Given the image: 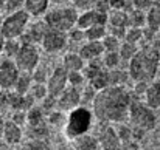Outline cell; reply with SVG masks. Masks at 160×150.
I'll list each match as a JSON object with an SVG mask.
<instances>
[{
	"instance_id": "6da1fadb",
	"label": "cell",
	"mask_w": 160,
	"mask_h": 150,
	"mask_svg": "<svg viewBox=\"0 0 160 150\" xmlns=\"http://www.w3.org/2000/svg\"><path fill=\"white\" fill-rule=\"evenodd\" d=\"M132 93L126 87H107L100 90L92 102L93 116L101 124H121L129 118V107L132 102Z\"/></svg>"
},
{
	"instance_id": "7a4b0ae2",
	"label": "cell",
	"mask_w": 160,
	"mask_h": 150,
	"mask_svg": "<svg viewBox=\"0 0 160 150\" xmlns=\"http://www.w3.org/2000/svg\"><path fill=\"white\" fill-rule=\"evenodd\" d=\"M160 65V53L146 44L137 51V54L129 60V76L134 82H152L157 76Z\"/></svg>"
},
{
	"instance_id": "3957f363",
	"label": "cell",
	"mask_w": 160,
	"mask_h": 150,
	"mask_svg": "<svg viewBox=\"0 0 160 150\" xmlns=\"http://www.w3.org/2000/svg\"><path fill=\"white\" fill-rule=\"evenodd\" d=\"M93 111L89 110L84 105H79L76 108H73L72 111H68L65 125H64V135L67 139L73 141L86 133H89V130L92 129L93 124Z\"/></svg>"
},
{
	"instance_id": "277c9868",
	"label": "cell",
	"mask_w": 160,
	"mask_h": 150,
	"mask_svg": "<svg viewBox=\"0 0 160 150\" xmlns=\"http://www.w3.org/2000/svg\"><path fill=\"white\" fill-rule=\"evenodd\" d=\"M78 16L79 14H78L76 8H73V6H62V8H54L52 11H47L44 20L48 25V28L68 33L70 30H73L76 26Z\"/></svg>"
},
{
	"instance_id": "5b68a950",
	"label": "cell",
	"mask_w": 160,
	"mask_h": 150,
	"mask_svg": "<svg viewBox=\"0 0 160 150\" xmlns=\"http://www.w3.org/2000/svg\"><path fill=\"white\" fill-rule=\"evenodd\" d=\"M128 119L131 122V127H137V129H142L145 132L152 130L157 124V118L154 115V110L140 99H135V96L132 98V102H131Z\"/></svg>"
},
{
	"instance_id": "8992f818",
	"label": "cell",
	"mask_w": 160,
	"mask_h": 150,
	"mask_svg": "<svg viewBox=\"0 0 160 150\" xmlns=\"http://www.w3.org/2000/svg\"><path fill=\"white\" fill-rule=\"evenodd\" d=\"M30 17H31V14L27 9H20V11L8 14L3 19V23L0 26V33L3 34L5 39H19L25 33L28 22H30Z\"/></svg>"
},
{
	"instance_id": "52a82bcc",
	"label": "cell",
	"mask_w": 160,
	"mask_h": 150,
	"mask_svg": "<svg viewBox=\"0 0 160 150\" xmlns=\"http://www.w3.org/2000/svg\"><path fill=\"white\" fill-rule=\"evenodd\" d=\"M14 60L20 71L33 73V70L39 65V50L33 44H22Z\"/></svg>"
},
{
	"instance_id": "ba28073f",
	"label": "cell",
	"mask_w": 160,
	"mask_h": 150,
	"mask_svg": "<svg viewBox=\"0 0 160 150\" xmlns=\"http://www.w3.org/2000/svg\"><path fill=\"white\" fill-rule=\"evenodd\" d=\"M19 74H20V70L16 65L14 59H8V57L0 59V87H2V90H6V91L12 90L17 82Z\"/></svg>"
},
{
	"instance_id": "9c48e42d",
	"label": "cell",
	"mask_w": 160,
	"mask_h": 150,
	"mask_svg": "<svg viewBox=\"0 0 160 150\" xmlns=\"http://www.w3.org/2000/svg\"><path fill=\"white\" fill-rule=\"evenodd\" d=\"M67 87H68V71L62 65L56 67L53 73L48 76V81H47L48 95H52L54 98H59Z\"/></svg>"
},
{
	"instance_id": "30bf717a",
	"label": "cell",
	"mask_w": 160,
	"mask_h": 150,
	"mask_svg": "<svg viewBox=\"0 0 160 150\" xmlns=\"http://www.w3.org/2000/svg\"><path fill=\"white\" fill-rule=\"evenodd\" d=\"M67 40H68V33L48 28L41 45L47 53H56V51L64 50V47L67 45Z\"/></svg>"
},
{
	"instance_id": "8fae6325",
	"label": "cell",
	"mask_w": 160,
	"mask_h": 150,
	"mask_svg": "<svg viewBox=\"0 0 160 150\" xmlns=\"http://www.w3.org/2000/svg\"><path fill=\"white\" fill-rule=\"evenodd\" d=\"M109 22V14L107 12H101V11H97V9H87V11H82L79 16H78V22H76V28L79 30H87L93 25H107Z\"/></svg>"
},
{
	"instance_id": "7c38bea8",
	"label": "cell",
	"mask_w": 160,
	"mask_h": 150,
	"mask_svg": "<svg viewBox=\"0 0 160 150\" xmlns=\"http://www.w3.org/2000/svg\"><path fill=\"white\" fill-rule=\"evenodd\" d=\"M79 105H81V90L78 87L68 85L58 98V110L61 111H72Z\"/></svg>"
},
{
	"instance_id": "4fadbf2b",
	"label": "cell",
	"mask_w": 160,
	"mask_h": 150,
	"mask_svg": "<svg viewBox=\"0 0 160 150\" xmlns=\"http://www.w3.org/2000/svg\"><path fill=\"white\" fill-rule=\"evenodd\" d=\"M98 141L100 150H121V139L110 124H103V129L98 135Z\"/></svg>"
},
{
	"instance_id": "5bb4252c",
	"label": "cell",
	"mask_w": 160,
	"mask_h": 150,
	"mask_svg": "<svg viewBox=\"0 0 160 150\" xmlns=\"http://www.w3.org/2000/svg\"><path fill=\"white\" fill-rule=\"evenodd\" d=\"M47 30H48V25L45 23V20H42V22H33L30 26H27L25 33L19 39H20L22 44H33V45L42 44V39H44Z\"/></svg>"
},
{
	"instance_id": "9a60e30c",
	"label": "cell",
	"mask_w": 160,
	"mask_h": 150,
	"mask_svg": "<svg viewBox=\"0 0 160 150\" xmlns=\"http://www.w3.org/2000/svg\"><path fill=\"white\" fill-rule=\"evenodd\" d=\"M104 51L106 50H104V45L101 40H87L86 44H82V47L79 48L78 53L86 62H90V60L101 59Z\"/></svg>"
},
{
	"instance_id": "2e32d148",
	"label": "cell",
	"mask_w": 160,
	"mask_h": 150,
	"mask_svg": "<svg viewBox=\"0 0 160 150\" xmlns=\"http://www.w3.org/2000/svg\"><path fill=\"white\" fill-rule=\"evenodd\" d=\"M3 141L9 146H16L22 141L23 138V132H22V127L17 125L14 121H5V127H3V135H2Z\"/></svg>"
},
{
	"instance_id": "e0dca14e",
	"label": "cell",
	"mask_w": 160,
	"mask_h": 150,
	"mask_svg": "<svg viewBox=\"0 0 160 150\" xmlns=\"http://www.w3.org/2000/svg\"><path fill=\"white\" fill-rule=\"evenodd\" d=\"M145 104L148 107H151L152 110L160 108V79L152 81L149 84L146 95H145Z\"/></svg>"
},
{
	"instance_id": "ac0fdd59",
	"label": "cell",
	"mask_w": 160,
	"mask_h": 150,
	"mask_svg": "<svg viewBox=\"0 0 160 150\" xmlns=\"http://www.w3.org/2000/svg\"><path fill=\"white\" fill-rule=\"evenodd\" d=\"M86 60L79 56V53H67L62 60V67L67 71H82Z\"/></svg>"
},
{
	"instance_id": "d6986e66",
	"label": "cell",
	"mask_w": 160,
	"mask_h": 150,
	"mask_svg": "<svg viewBox=\"0 0 160 150\" xmlns=\"http://www.w3.org/2000/svg\"><path fill=\"white\" fill-rule=\"evenodd\" d=\"M73 147L75 150H100V141L93 135H82L76 139H73Z\"/></svg>"
},
{
	"instance_id": "ffe728a7",
	"label": "cell",
	"mask_w": 160,
	"mask_h": 150,
	"mask_svg": "<svg viewBox=\"0 0 160 150\" xmlns=\"http://www.w3.org/2000/svg\"><path fill=\"white\" fill-rule=\"evenodd\" d=\"M110 28H129V12L124 9H112L109 16Z\"/></svg>"
},
{
	"instance_id": "44dd1931",
	"label": "cell",
	"mask_w": 160,
	"mask_h": 150,
	"mask_svg": "<svg viewBox=\"0 0 160 150\" xmlns=\"http://www.w3.org/2000/svg\"><path fill=\"white\" fill-rule=\"evenodd\" d=\"M48 5H50V0H25L23 9H27L31 16L39 17L48 11Z\"/></svg>"
},
{
	"instance_id": "7402d4cb",
	"label": "cell",
	"mask_w": 160,
	"mask_h": 150,
	"mask_svg": "<svg viewBox=\"0 0 160 150\" xmlns=\"http://www.w3.org/2000/svg\"><path fill=\"white\" fill-rule=\"evenodd\" d=\"M47 113L42 110V107L34 105L27 111V125H39L47 122Z\"/></svg>"
},
{
	"instance_id": "603a6c76",
	"label": "cell",
	"mask_w": 160,
	"mask_h": 150,
	"mask_svg": "<svg viewBox=\"0 0 160 150\" xmlns=\"http://www.w3.org/2000/svg\"><path fill=\"white\" fill-rule=\"evenodd\" d=\"M27 135L30 139H48V135H50L48 122H44L39 125H27Z\"/></svg>"
},
{
	"instance_id": "cb8c5ba5",
	"label": "cell",
	"mask_w": 160,
	"mask_h": 150,
	"mask_svg": "<svg viewBox=\"0 0 160 150\" xmlns=\"http://www.w3.org/2000/svg\"><path fill=\"white\" fill-rule=\"evenodd\" d=\"M89 85H92L97 91L100 90H104L107 87H110V81H109V70L103 68L100 70L92 79H89Z\"/></svg>"
},
{
	"instance_id": "d4e9b609",
	"label": "cell",
	"mask_w": 160,
	"mask_h": 150,
	"mask_svg": "<svg viewBox=\"0 0 160 150\" xmlns=\"http://www.w3.org/2000/svg\"><path fill=\"white\" fill-rule=\"evenodd\" d=\"M33 85V77H31V73H27V71H20L19 77H17V82L14 85V91L20 93V95H27L30 91Z\"/></svg>"
},
{
	"instance_id": "484cf974",
	"label": "cell",
	"mask_w": 160,
	"mask_h": 150,
	"mask_svg": "<svg viewBox=\"0 0 160 150\" xmlns=\"http://www.w3.org/2000/svg\"><path fill=\"white\" fill-rule=\"evenodd\" d=\"M129 77H131L129 71L126 73L124 70H120V68L109 70V81H110L112 87H124Z\"/></svg>"
},
{
	"instance_id": "4316f807",
	"label": "cell",
	"mask_w": 160,
	"mask_h": 150,
	"mask_svg": "<svg viewBox=\"0 0 160 150\" xmlns=\"http://www.w3.org/2000/svg\"><path fill=\"white\" fill-rule=\"evenodd\" d=\"M146 28L152 31H160V6L154 5L149 11H146Z\"/></svg>"
},
{
	"instance_id": "83f0119b",
	"label": "cell",
	"mask_w": 160,
	"mask_h": 150,
	"mask_svg": "<svg viewBox=\"0 0 160 150\" xmlns=\"http://www.w3.org/2000/svg\"><path fill=\"white\" fill-rule=\"evenodd\" d=\"M107 34L106 25H93L87 30H84L86 40H103V37Z\"/></svg>"
},
{
	"instance_id": "f1b7e54d",
	"label": "cell",
	"mask_w": 160,
	"mask_h": 150,
	"mask_svg": "<svg viewBox=\"0 0 160 150\" xmlns=\"http://www.w3.org/2000/svg\"><path fill=\"white\" fill-rule=\"evenodd\" d=\"M20 47H22V42L19 39H6L3 45V56L8 59H16Z\"/></svg>"
},
{
	"instance_id": "f546056e",
	"label": "cell",
	"mask_w": 160,
	"mask_h": 150,
	"mask_svg": "<svg viewBox=\"0 0 160 150\" xmlns=\"http://www.w3.org/2000/svg\"><path fill=\"white\" fill-rule=\"evenodd\" d=\"M146 26V12L132 9L129 11V28H145Z\"/></svg>"
},
{
	"instance_id": "4dcf8cb0",
	"label": "cell",
	"mask_w": 160,
	"mask_h": 150,
	"mask_svg": "<svg viewBox=\"0 0 160 150\" xmlns=\"http://www.w3.org/2000/svg\"><path fill=\"white\" fill-rule=\"evenodd\" d=\"M101 60H103L104 68L113 70V68H118V65L121 62V57H120V53L118 51H104Z\"/></svg>"
},
{
	"instance_id": "1f68e13d",
	"label": "cell",
	"mask_w": 160,
	"mask_h": 150,
	"mask_svg": "<svg viewBox=\"0 0 160 150\" xmlns=\"http://www.w3.org/2000/svg\"><path fill=\"white\" fill-rule=\"evenodd\" d=\"M140 50L138 48V45H135V44H131V42H123L121 45H120V50H118V53H120V57H121V60H131L135 54H137V51Z\"/></svg>"
},
{
	"instance_id": "d6a6232c",
	"label": "cell",
	"mask_w": 160,
	"mask_h": 150,
	"mask_svg": "<svg viewBox=\"0 0 160 150\" xmlns=\"http://www.w3.org/2000/svg\"><path fill=\"white\" fill-rule=\"evenodd\" d=\"M36 101H44L48 96V88L47 84H41V82H33L30 91H28Z\"/></svg>"
},
{
	"instance_id": "836d02e7",
	"label": "cell",
	"mask_w": 160,
	"mask_h": 150,
	"mask_svg": "<svg viewBox=\"0 0 160 150\" xmlns=\"http://www.w3.org/2000/svg\"><path fill=\"white\" fill-rule=\"evenodd\" d=\"M65 121H67V118H65L64 111H61L58 108L53 110V111H50L48 116H47V122L52 127H62V125H65Z\"/></svg>"
},
{
	"instance_id": "e575fe53",
	"label": "cell",
	"mask_w": 160,
	"mask_h": 150,
	"mask_svg": "<svg viewBox=\"0 0 160 150\" xmlns=\"http://www.w3.org/2000/svg\"><path fill=\"white\" fill-rule=\"evenodd\" d=\"M20 150H52V144L48 139H30Z\"/></svg>"
},
{
	"instance_id": "d590c367",
	"label": "cell",
	"mask_w": 160,
	"mask_h": 150,
	"mask_svg": "<svg viewBox=\"0 0 160 150\" xmlns=\"http://www.w3.org/2000/svg\"><path fill=\"white\" fill-rule=\"evenodd\" d=\"M123 40L138 45V42L143 40V28H128L126 33H124V39Z\"/></svg>"
},
{
	"instance_id": "8d00e7d4",
	"label": "cell",
	"mask_w": 160,
	"mask_h": 150,
	"mask_svg": "<svg viewBox=\"0 0 160 150\" xmlns=\"http://www.w3.org/2000/svg\"><path fill=\"white\" fill-rule=\"evenodd\" d=\"M103 45H104V50L106 51H118L120 50V39L117 37V36H113V34H110V33H107L106 36L103 37Z\"/></svg>"
},
{
	"instance_id": "74e56055",
	"label": "cell",
	"mask_w": 160,
	"mask_h": 150,
	"mask_svg": "<svg viewBox=\"0 0 160 150\" xmlns=\"http://www.w3.org/2000/svg\"><path fill=\"white\" fill-rule=\"evenodd\" d=\"M84 82H86V77L82 71H68V85L79 88Z\"/></svg>"
},
{
	"instance_id": "f35d334b",
	"label": "cell",
	"mask_w": 160,
	"mask_h": 150,
	"mask_svg": "<svg viewBox=\"0 0 160 150\" xmlns=\"http://www.w3.org/2000/svg\"><path fill=\"white\" fill-rule=\"evenodd\" d=\"M97 90L87 84V87L84 90H81V104H87V102H93L95 96H97Z\"/></svg>"
},
{
	"instance_id": "ab89813d",
	"label": "cell",
	"mask_w": 160,
	"mask_h": 150,
	"mask_svg": "<svg viewBox=\"0 0 160 150\" xmlns=\"http://www.w3.org/2000/svg\"><path fill=\"white\" fill-rule=\"evenodd\" d=\"M117 133H118L121 143H126V141H131V139H132V127H131V125H124V124L121 122L120 127L117 129Z\"/></svg>"
},
{
	"instance_id": "60d3db41",
	"label": "cell",
	"mask_w": 160,
	"mask_h": 150,
	"mask_svg": "<svg viewBox=\"0 0 160 150\" xmlns=\"http://www.w3.org/2000/svg\"><path fill=\"white\" fill-rule=\"evenodd\" d=\"M41 107H42V110L48 115L50 111H53V110L58 108V98H54V96H52V95H48L45 99L42 101Z\"/></svg>"
},
{
	"instance_id": "b9f144b4",
	"label": "cell",
	"mask_w": 160,
	"mask_h": 150,
	"mask_svg": "<svg viewBox=\"0 0 160 150\" xmlns=\"http://www.w3.org/2000/svg\"><path fill=\"white\" fill-rule=\"evenodd\" d=\"M31 77H33V82H41V84H47V81H48V76H47L45 70L42 67H39V65L33 70Z\"/></svg>"
},
{
	"instance_id": "7bdbcfd3",
	"label": "cell",
	"mask_w": 160,
	"mask_h": 150,
	"mask_svg": "<svg viewBox=\"0 0 160 150\" xmlns=\"http://www.w3.org/2000/svg\"><path fill=\"white\" fill-rule=\"evenodd\" d=\"M152 6H154V0H132V9H137V11L146 12Z\"/></svg>"
},
{
	"instance_id": "ee69618b",
	"label": "cell",
	"mask_w": 160,
	"mask_h": 150,
	"mask_svg": "<svg viewBox=\"0 0 160 150\" xmlns=\"http://www.w3.org/2000/svg\"><path fill=\"white\" fill-rule=\"evenodd\" d=\"M23 6H25V0H6L5 3V9L8 11V14L20 11L23 9Z\"/></svg>"
},
{
	"instance_id": "f6af8a7d",
	"label": "cell",
	"mask_w": 160,
	"mask_h": 150,
	"mask_svg": "<svg viewBox=\"0 0 160 150\" xmlns=\"http://www.w3.org/2000/svg\"><path fill=\"white\" fill-rule=\"evenodd\" d=\"M149 84H151V82H143V81H140V82H135L132 95H134L135 98H140V96H143V98H145V95H146V90H148Z\"/></svg>"
},
{
	"instance_id": "bcb514c9",
	"label": "cell",
	"mask_w": 160,
	"mask_h": 150,
	"mask_svg": "<svg viewBox=\"0 0 160 150\" xmlns=\"http://www.w3.org/2000/svg\"><path fill=\"white\" fill-rule=\"evenodd\" d=\"M72 2H73V8L87 11V9H92L95 0H72Z\"/></svg>"
},
{
	"instance_id": "7dc6e473",
	"label": "cell",
	"mask_w": 160,
	"mask_h": 150,
	"mask_svg": "<svg viewBox=\"0 0 160 150\" xmlns=\"http://www.w3.org/2000/svg\"><path fill=\"white\" fill-rule=\"evenodd\" d=\"M11 121H14L17 125H25L27 124V111H12Z\"/></svg>"
},
{
	"instance_id": "c3c4849f",
	"label": "cell",
	"mask_w": 160,
	"mask_h": 150,
	"mask_svg": "<svg viewBox=\"0 0 160 150\" xmlns=\"http://www.w3.org/2000/svg\"><path fill=\"white\" fill-rule=\"evenodd\" d=\"M110 9H124L126 8V0H107Z\"/></svg>"
},
{
	"instance_id": "681fc988",
	"label": "cell",
	"mask_w": 160,
	"mask_h": 150,
	"mask_svg": "<svg viewBox=\"0 0 160 150\" xmlns=\"http://www.w3.org/2000/svg\"><path fill=\"white\" fill-rule=\"evenodd\" d=\"M121 150H140V149H138V143L131 139V141L121 143Z\"/></svg>"
},
{
	"instance_id": "f907efd6",
	"label": "cell",
	"mask_w": 160,
	"mask_h": 150,
	"mask_svg": "<svg viewBox=\"0 0 160 150\" xmlns=\"http://www.w3.org/2000/svg\"><path fill=\"white\" fill-rule=\"evenodd\" d=\"M3 127H5V119H3V115L0 113V139H2V135H3Z\"/></svg>"
},
{
	"instance_id": "816d5d0a",
	"label": "cell",
	"mask_w": 160,
	"mask_h": 150,
	"mask_svg": "<svg viewBox=\"0 0 160 150\" xmlns=\"http://www.w3.org/2000/svg\"><path fill=\"white\" fill-rule=\"evenodd\" d=\"M5 40H6V39H5V37H3V34L0 33V56L3 54V45H5Z\"/></svg>"
},
{
	"instance_id": "f5cc1de1",
	"label": "cell",
	"mask_w": 160,
	"mask_h": 150,
	"mask_svg": "<svg viewBox=\"0 0 160 150\" xmlns=\"http://www.w3.org/2000/svg\"><path fill=\"white\" fill-rule=\"evenodd\" d=\"M5 3H6V0H0V8H5Z\"/></svg>"
},
{
	"instance_id": "db71d44e",
	"label": "cell",
	"mask_w": 160,
	"mask_h": 150,
	"mask_svg": "<svg viewBox=\"0 0 160 150\" xmlns=\"http://www.w3.org/2000/svg\"><path fill=\"white\" fill-rule=\"evenodd\" d=\"M3 19H5V17H2V14H0V26H2V23H3Z\"/></svg>"
},
{
	"instance_id": "11a10c76",
	"label": "cell",
	"mask_w": 160,
	"mask_h": 150,
	"mask_svg": "<svg viewBox=\"0 0 160 150\" xmlns=\"http://www.w3.org/2000/svg\"><path fill=\"white\" fill-rule=\"evenodd\" d=\"M54 2H67V0H54Z\"/></svg>"
},
{
	"instance_id": "9f6ffc18",
	"label": "cell",
	"mask_w": 160,
	"mask_h": 150,
	"mask_svg": "<svg viewBox=\"0 0 160 150\" xmlns=\"http://www.w3.org/2000/svg\"><path fill=\"white\" fill-rule=\"evenodd\" d=\"M2 91H3V90H2V87H0V93H2Z\"/></svg>"
}]
</instances>
